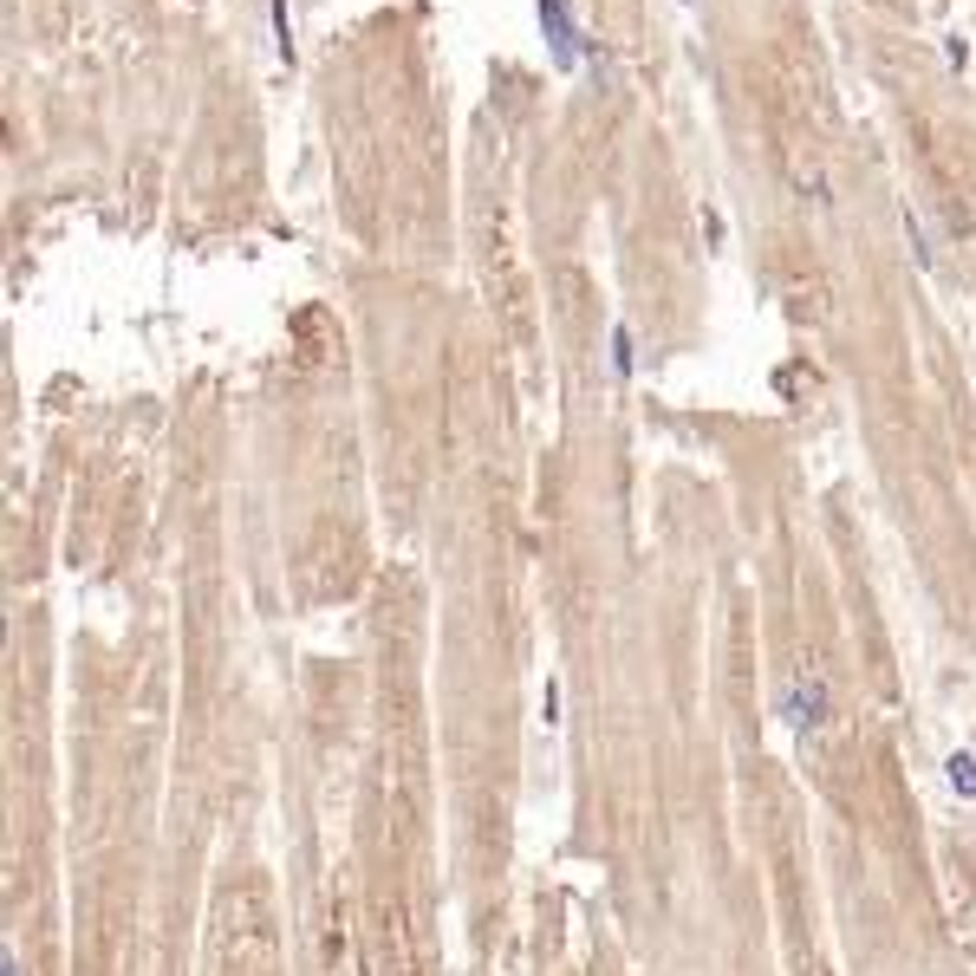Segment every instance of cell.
Instances as JSON below:
<instances>
[{"label":"cell","mask_w":976,"mask_h":976,"mask_svg":"<svg viewBox=\"0 0 976 976\" xmlns=\"http://www.w3.org/2000/svg\"><path fill=\"white\" fill-rule=\"evenodd\" d=\"M534 13H541V33H547L554 65L573 72V65H580V26H573V7H567V0H541Z\"/></svg>","instance_id":"obj_2"},{"label":"cell","mask_w":976,"mask_h":976,"mask_svg":"<svg viewBox=\"0 0 976 976\" xmlns=\"http://www.w3.org/2000/svg\"><path fill=\"white\" fill-rule=\"evenodd\" d=\"M612 371H619V378H632V371H638V339H632V326H625V319L612 326Z\"/></svg>","instance_id":"obj_5"},{"label":"cell","mask_w":976,"mask_h":976,"mask_svg":"<svg viewBox=\"0 0 976 976\" xmlns=\"http://www.w3.org/2000/svg\"><path fill=\"white\" fill-rule=\"evenodd\" d=\"M827 717H834L827 677H821L814 664H801V671L782 684V723H788L795 736H821V730H827Z\"/></svg>","instance_id":"obj_1"},{"label":"cell","mask_w":976,"mask_h":976,"mask_svg":"<svg viewBox=\"0 0 976 976\" xmlns=\"http://www.w3.org/2000/svg\"><path fill=\"white\" fill-rule=\"evenodd\" d=\"M0 976H20V958H13V951H7V958H0Z\"/></svg>","instance_id":"obj_8"},{"label":"cell","mask_w":976,"mask_h":976,"mask_svg":"<svg viewBox=\"0 0 976 976\" xmlns=\"http://www.w3.org/2000/svg\"><path fill=\"white\" fill-rule=\"evenodd\" d=\"M899 221H905V241H912V261H918V274H931V267H938V248H931V228H925V215L905 202V208H899Z\"/></svg>","instance_id":"obj_3"},{"label":"cell","mask_w":976,"mask_h":976,"mask_svg":"<svg viewBox=\"0 0 976 976\" xmlns=\"http://www.w3.org/2000/svg\"><path fill=\"white\" fill-rule=\"evenodd\" d=\"M945 59H951V65H971V46H964V39L951 33V39H945Z\"/></svg>","instance_id":"obj_7"},{"label":"cell","mask_w":976,"mask_h":976,"mask_svg":"<svg viewBox=\"0 0 976 976\" xmlns=\"http://www.w3.org/2000/svg\"><path fill=\"white\" fill-rule=\"evenodd\" d=\"M945 782H951L958 801H976V756L971 749H951V756H945Z\"/></svg>","instance_id":"obj_4"},{"label":"cell","mask_w":976,"mask_h":976,"mask_svg":"<svg viewBox=\"0 0 976 976\" xmlns=\"http://www.w3.org/2000/svg\"><path fill=\"white\" fill-rule=\"evenodd\" d=\"M541 723H547V730L560 723V684H547V690H541Z\"/></svg>","instance_id":"obj_6"}]
</instances>
